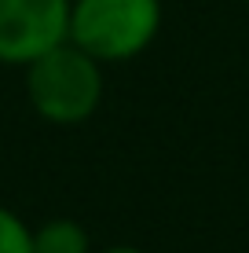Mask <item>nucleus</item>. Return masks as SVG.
Returning <instances> with one entry per match:
<instances>
[{
	"label": "nucleus",
	"instance_id": "7",
	"mask_svg": "<svg viewBox=\"0 0 249 253\" xmlns=\"http://www.w3.org/2000/svg\"><path fill=\"white\" fill-rule=\"evenodd\" d=\"M242 4H246V7H249V0H242Z\"/></svg>",
	"mask_w": 249,
	"mask_h": 253
},
{
	"label": "nucleus",
	"instance_id": "4",
	"mask_svg": "<svg viewBox=\"0 0 249 253\" xmlns=\"http://www.w3.org/2000/svg\"><path fill=\"white\" fill-rule=\"evenodd\" d=\"M33 253H96L92 231L73 216H48L33 224Z\"/></svg>",
	"mask_w": 249,
	"mask_h": 253
},
{
	"label": "nucleus",
	"instance_id": "1",
	"mask_svg": "<svg viewBox=\"0 0 249 253\" xmlns=\"http://www.w3.org/2000/svg\"><path fill=\"white\" fill-rule=\"evenodd\" d=\"M103 63L63 41L30 66H22V92L30 110L48 125L73 128L96 118L107 95V74Z\"/></svg>",
	"mask_w": 249,
	"mask_h": 253
},
{
	"label": "nucleus",
	"instance_id": "6",
	"mask_svg": "<svg viewBox=\"0 0 249 253\" xmlns=\"http://www.w3.org/2000/svg\"><path fill=\"white\" fill-rule=\"evenodd\" d=\"M96 253H147L143 246H132V242H114V246H103Z\"/></svg>",
	"mask_w": 249,
	"mask_h": 253
},
{
	"label": "nucleus",
	"instance_id": "3",
	"mask_svg": "<svg viewBox=\"0 0 249 253\" xmlns=\"http://www.w3.org/2000/svg\"><path fill=\"white\" fill-rule=\"evenodd\" d=\"M70 33V0H0V66H30Z\"/></svg>",
	"mask_w": 249,
	"mask_h": 253
},
{
	"label": "nucleus",
	"instance_id": "5",
	"mask_svg": "<svg viewBox=\"0 0 249 253\" xmlns=\"http://www.w3.org/2000/svg\"><path fill=\"white\" fill-rule=\"evenodd\" d=\"M0 253H33V224L0 202Z\"/></svg>",
	"mask_w": 249,
	"mask_h": 253
},
{
	"label": "nucleus",
	"instance_id": "2",
	"mask_svg": "<svg viewBox=\"0 0 249 253\" xmlns=\"http://www.w3.org/2000/svg\"><path fill=\"white\" fill-rule=\"evenodd\" d=\"M165 22L161 0H70L66 41L88 51L96 63H132L154 48Z\"/></svg>",
	"mask_w": 249,
	"mask_h": 253
}]
</instances>
